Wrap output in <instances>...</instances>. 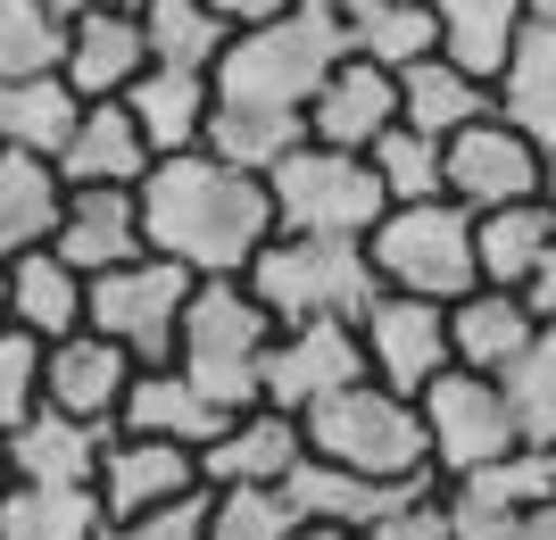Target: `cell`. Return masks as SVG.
Here are the masks:
<instances>
[{
  "instance_id": "obj_27",
  "label": "cell",
  "mask_w": 556,
  "mask_h": 540,
  "mask_svg": "<svg viewBox=\"0 0 556 540\" xmlns=\"http://www.w3.org/2000/svg\"><path fill=\"white\" fill-rule=\"evenodd\" d=\"M125 109H134V125L150 134V150H159V159H184V150H200V141H208V117H216V75L150 67L134 92H125Z\"/></svg>"
},
{
  "instance_id": "obj_9",
  "label": "cell",
  "mask_w": 556,
  "mask_h": 540,
  "mask_svg": "<svg viewBox=\"0 0 556 540\" xmlns=\"http://www.w3.org/2000/svg\"><path fill=\"white\" fill-rule=\"evenodd\" d=\"M416 407H424V441H432V474H441V482H465V474H482V466H498V457L523 449L515 407H507V382H498V375L448 366Z\"/></svg>"
},
{
  "instance_id": "obj_36",
  "label": "cell",
  "mask_w": 556,
  "mask_h": 540,
  "mask_svg": "<svg viewBox=\"0 0 556 540\" xmlns=\"http://www.w3.org/2000/svg\"><path fill=\"white\" fill-rule=\"evenodd\" d=\"M141 34H150L159 67H191V75H216L232 50V25L208 0H141Z\"/></svg>"
},
{
  "instance_id": "obj_31",
  "label": "cell",
  "mask_w": 556,
  "mask_h": 540,
  "mask_svg": "<svg viewBox=\"0 0 556 540\" xmlns=\"http://www.w3.org/2000/svg\"><path fill=\"white\" fill-rule=\"evenodd\" d=\"M75 117H84V100H75L67 75H17V84H0V150H34V159L59 166V150L75 141Z\"/></svg>"
},
{
  "instance_id": "obj_42",
  "label": "cell",
  "mask_w": 556,
  "mask_h": 540,
  "mask_svg": "<svg viewBox=\"0 0 556 540\" xmlns=\"http://www.w3.org/2000/svg\"><path fill=\"white\" fill-rule=\"evenodd\" d=\"M366 540H448V499H441V474H424L399 491V507L374 524Z\"/></svg>"
},
{
  "instance_id": "obj_5",
  "label": "cell",
  "mask_w": 556,
  "mask_h": 540,
  "mask_svg": "<svg viewBox=\"0 0 556 540\" xmlns=\"http://www.w3.org/2000/svg\"><path fill=\"white\" fill-rule=\"evenodd\" d=\"M307 457L349 466L366 482H416L432 474V441H424V407L399 400L391 382H349L325 407H307Z\"/></svg>"
},
{
  "instance_id": "obj_52",
  "label": "cell",
  "mask_w": 556,
  "mask_h": 540,
  "mask_svg": "<svg viewBox=\"0 0 556 540\" xmlns=\"http://www.w3.org/2000/svg\"><path fill=\"white\" fill-rule=\"evenodd\" d=\"M548 209H556V150H548Z\"/></svg>"
},
{
  "instance_id": "obj_43",
  "label": "cell",
  "mask_w": 556,
  "mask_h": 540,
  "mask_svg": "<svg viewBox=\"0 0 556 540\" xmlns=\"http://www.w3.org/2000/svg\"><path fill=\"white\" fill-rule=\"evenodd\" d=\"M109 540H208V491L166 507V516H141V524H109Z\"/></svg>"
},
{
  "instance_id": "obj_53",
  "label": "cell",
  "mask_w": 556,
  "mask_h": 540,
  "mask_svg": "<svg viewBox=\"0 0 556 540\" xmlns=\"http://www.w3.org/2000/svg\"><path fill=\"white\" fill-rule=\"evenodd\" d=\"M316 9H349V0H316Z\"/></svg>"
},
{
  "instance_id": "obj_8",
  "label": "cell",
  "mask_w": 556,
  "mask_h": 540,
  "mask_svg": "<svg viewBox=\"0 0 556 540\" xmlns=\"http://www.w3.org/2000/svg\"><path fill=\"white\" fill-rule=\"evenodd\" d=\"M191 291H200V275L150 250V259L116 266V275H92V332H109L134 366H175Z\"/></svg>"
},
{
  "instance_id": "obj_23",
  "label": "cell",
  "mask_w": 556,
  "mask_h": 540,
  "mask_svg": "<svg viewBox=\"0 0 556 540\" xmlns=\"http://www.w3.org/2000/svg\"><path fill=\"white\" fill-rule=\"evenodd\" d=\"M59 216H67V175L34 150H0V266L50 250Z\"/></svg>"
},
{
  "instance_id": "obj_4",
  "label": "cell",
  "mask_w": 556,
  "mask_h": 540,
  "mask_svg": "<svg viewBox=\"0 0 556 540\" xmlns=\"http://www.w3.org/2000/svg\"><path fill=\"white\" fill-rule=\"evenodd\" d=\"M275 316L257 307L250 282H200L184 316V341H175V366H184L216 407L250 416L266 407V350H275Z\"/></svg>"
},
{
  "instance_id": "obj_7",
  "label": "cell",
  "mask_w": 556,
  "mask_h": 540,
  "mask_svg": "<svg viewBox=\"0 0 556 540\" xmlns=\"http://www.w3.org/2000/svg\"><path fill=\"white\" fill-rule=\"evenodd\" d=\"M275 191V234H332V241H374V225L391 216V191L374 175L366 150H291L266 175Z\"/></svg>"
},
{
  "instance_id": "obj_48",
  "label": "cell",
  "mask_w": 556,
  "mask_h": 540,
  "mask_svg": "<svg viewBox=\"0 0 556 540\" xmlns=\"http://www.w3.org/2000/svg\"><path fill=\"white\" fill-rule=\"evenodd\" d=\"M300 540H366V532H341V524H300Z\"/></svg>"
},
{
  "instance_id": "obj_49",
  "label": "cell",
  "mask_w": 556,
  "mask_h": 540,
  "mask_svg": "<svg viewBox=\"0 0 556 540\" xmlns=\"http://www.w3.org/2000/svg\"><path fill=\"white\" fill-rule=\"evenodd\" d=\"M523 17H532V25H556V0H523Z\"/></svg>"
},
{
  "instance_id": "obj_32",
  "label": "cell",
  "mask_w": 556,
  "mask_h": 540,
  "mask_svg": "<svg viewBox=\"0 0 556 540\" xmlns=\"http://www.w3.org/2000/svg\"><path fill=\"white\" fill-rule=\"evenodd\" d=\"M200 150L266 184V175H275L291 150H307V117H291V109H250V100H216L208 141H200Z\"/></svg>"
},
{
  "instance_id": "obj_45",
  "label": "cell",
  "mask_w": 556,
  "mask_h": 540,
  "mask_svg": "<svg viewBox=\"0 0 556 540\" xmlns=\"http://www.w3.org/2000/svg\"><path fill=\"white\" fill-rule=\"evenodd\" d=\"M523 300H532V316L540 325H556V250L532 266V282H523Z\"/></svg>"
},
{
  "instance_id": "obj_44",
  "label": "cell",
  "mask_w": 556,
  "mask_h": 540,
  "mask_svg": "<svg viewBox=\"0 0 556 540\" xmlns=\"http://www.w3.org/2000/svg\"><path fill=\"white\" fill-rule=\"evenodd\" d=\"M216 17L232 25V34H257V25H275V17H291V9H307V0H208Z\"/></svg>"
},
{
  "instance_id": "obj_19",
  "label": "cell",
  "mask_w": 556,
  "mask_h": 540,
  "mask_svg": "<svg viewBox=\"0 0 556 540\" xmlns=\"http://www.w3.org/2000/svg\"><path fill=\"white\" fill-rule=\"evenodd\" d=\"M134 357L116 350L109 332H67L59 350H50L42 366V407H59V416H84V424H116V407H125V391H134Z\"/></svg>"
},
{
  "instance_id": "obj_11",
  "label": "cell",
  "mask_w": 556,
  "mask_h": 540,
  "mask_svg": "<svg viewBox=\"0 0 556 540\" xmlns=\"http://www.w3.org/2000/svg\"><path fill=\"white\" fill-rule=\"evenodd\" d=\"M357 341H366L374 382H391L399 400H424V391L457 366V350H448V307L416 300V291H382V300L366 307Z\"/></svg>"
},
{
  "instance_id": "obj_47",
  "label": "cell",
  "mask_w": 556,
  "mask_h": 540,
  "mask_svg": "<svg viewBox=\"0 0 556 540\" xmlns=\"http://www.w3.org/2000/svg\"><path fill=\"white\" fill-rule=\"evenodd\" d=\"M59 17H92V9H141V0H50Z\"/></svg>"
},
{
  "instance_id": "obj_34",
  "label": "cell",
  "mask_w": 556,
  "mask_h": 540,
  "mask_svg": "<svg viewBox=\"0 0 556 540\" xmlns=\"http://www.w3.org/2000/svg\"><path fill=\"white\" fill-rule=\"evenodd\" d=\"M473 250H482V282L523 291V282H532V266L556 250V209H548V200H523V209L473 216Z\"/></svg>"
},
{
  "instance_id": "obj_46",
  "label": "cell",
  "mask_w": 556,
  "mask_h": 540,
  "mask_svg": "<svg viewBox=\"0 0 556 540\" xmlns=\"http://www.w3.org/2000/svg\"><path fill=\"white\" fill-rule=\"evenodd\" d=\"M523 540H556V491H548V499H540L532 516H523Z\"/></svg>"
},
{
  "instance_id": "obj_39",
  "label": "cell",
  "mask_w": 556,
  "mask_h": 540,
  "mask_svg": "<svg viewBox=\"0 0 556 540\" xmlns=\"http://www.w3.org/2000/svg\"><path fill=\"white\" fill-rule=\"evenodd\" d=\"M498 382H507V407H515L523 449H548L556 457V325H540V341L515 357Z\"/></svg>"
},
{
  "instance_id": "obj_30",
  "label": "cell",
  "mask_w": 556,
  "mask_h": 540,
  "mask_svg": "<svg viewBox=\"0 0 556 540\" xmlns=\"http://www.w3.org/2000/svg\"><path fill=\"white\" fill-rule=\"evenodd\" d=\"M441 9V59H457L465 75H482L490 92H498V75H507L515 42H523V0H432Z\"/></svg>"
},
{
  "instance_id": "obj_3",
  "label": "cell",
  "mask_w": 556,
  "mask_h": 540,
  "mask_svg": "<svg viewBox=\"0 0 556 540\" xmlns=\"http://www.w3.org/2000/svg\"><path fill=\"white\" fill-rule=\"evenodd\" d=\"M332 67H349V25L341 9H291V17L232 34L225 67H216V100H250V109H291L307 117V100L332 84Z\"/></svg>"
},
{
  "instance_id": "obj_25",
  "label": "cell",
  "mask_w": 556,
  "mask_h": 540,
  "mask_svg": "<svg viewBox=\"0 0 556 540\" xmlns=\"http://www.w3.org/2000/svg\"><path fill=\"white\" fill-rule=\"evenodd\" d=\"M9 325L17 332H34L42 350H59L67 332H84L92 325V282L75 275L59 250H34V259H17L9 266Z\"/></svg>"
},
{
  "instance_id": "obj_40",
  "label": "cell",
  "mask_w": 556,
  "mask_h": 540,
  "mask_svg": "<svg viewBox=\"0 0 556 540\" xmlns=\"http://www.w3.org/2000/svg\"><path fill=\"white\" fill-rule=\"evenodd\" d=\"M208 540H300V507L266 482L208 491Z\"/></svg>"
},
{
  "instance_id": "obj_24",
  "label": "cell",
  "mask_w": 556,
  "mask_h": 540,
  "mask_svg": "<svg viewBox=\"0 0 556 540\" xmlns=\"http://www.w3.org/2000/svg\"><path fill=\"white\" fill-rule=\"evenodd\" d=\"M532 341H540V316H532L523 291L482 282V291H465V300L448 307V350H457V366H473V375H507Z\"/></svg>"
},
{
  "instance_id": "obj_51",
  "label": "cell",
  "mask_w": 556,
  "mask_h": 540,
  "mask_svg": "<svg viewBox=\"0 0 556 540\" xmlns=\"http://www.w3.org/2000/svg\"><path fill=\"white\" fill-rule=\"evenodd\" d=\"M9 482H17V474H9V441H0V491H9Z\"/></svg>"
},
{
  "instance_id": "obj_13",
  "label": "cell",
  "mask_w": 556,
  "mask_h": 540,
  "mask_svg": "<svg viewBox=\"0 0 556 540\" xmlns=\"http://www.w3.org/2000/svg\"><path fill=\"white\" fill-rule=\"evenodd\" d=\"M548 491H556V457L548 449H515V457L465 474V482H441L448 540H523V516H532Z\"/></svg>"
},
{
  "instance_id": "obj_17",
  "label": "cell",
  "mask_w": 556,
  "mask_h": 540,
  "mask_svg": "<svg viewBox=\"0 0 556 540\" xmlns=\"http://www.w3.org/2000/svg\"><path fill=\"white\" fill-rule=\"evenodd\" d=\"M109 449H116V424H84V416H59V407H34L9 432V474L17 482H59V491H100Z\"/></svg>"
},
{
  "instance_id": "obj_50",
  "label": "cell",
  "mask_w": 556,
  "mask_h": 540,
  "mask_svg": "<svg viewBox=\"0 0 556 540\" xmlns=\"http://www.w3.org/2000/svg\"><path fill=\"white\" fill-rule=\"evenodd\" d=\"M0 325H9V266H0Z\"/></svg>"
},
{
  "instance_id": "obj_6",
  "label": "cell",
  "mask_w": 556,
  "mask_h": 540,
  "mask_svg": "<svg viewBox=\"0 0 556 540\" xmlns=\"http://www.w3.org/2000/svg\"><path fill=\"white\" fill-rule=\"evenodd\" d=\"M374 275L382 291H416V300L457 307L465 291H482V250H473V209L457 200H416V209H391L374 225Z\"/></svg>"
},
{
  "instance_id": "obj_16",
  "label": "cell",
  "mask_w": 556,
  "mask_h": 540,
  "mask_svg": "<svg viewBox=\"0 0 556 540\" xmlns=\"http://www.w3.org/2000/svg\"><path fill=\"white\" fill-rule=\"evenodd\" d=\"M300 466H307V424H300V416H282V407H250V416H232L225 432L200 449L208 491H241V482H266V491H282Z\"/></svg>"
},
{
  "instance_id": "obj_15",
  "label": "cell",
  "mask_w": 556,
  "mask_h": 540,
  "mask_svg": "<svg viewBox=\"0 0 556 540\" xmlns=\"http://www.w3.org/2000/svg\"><path fill=\"white\" fill-rule=\"evenodd\" d=\"M59 175H67V191H141L159 175V150H150V134L134 125L125 100H84L75 141L59 150Z\"/></svg>"
},
{
  "instance_id": "obj_33",
  "label": "cell",
  "mask_w": 556,
  "mask_h": 540,
  "mask_svg": "<svg viewBox=\"0 0 556 540\" xmlns=\"http://www.w3.org/2000/svg\"><path fill=\"white\" fill-rule=\"evenodd\" d=\"M0 540H109V507H100V491L9 482L0 491Z\"/></svg>"
},
{
  "instance_id": "obj_10",
  "label": "cell",
  "mask_w": 556,
  "mask_h": 540,
  "mask_svg": "<svg viewBox=\"0 0 556 540\" xmlns=\"http://www.w3.org/2000/svg\"><path fill=\"white\" fill-rule=\"evenodd\" d=\"M448 200L473 216L490 209H523V200H548V150L532 134H515L507 117H482L448 141Z\"/></svg>"
},
{
  "instance_id": "obj_28",
  "label": "cell",
  "mask_w": 556,
  "mask_h": 540,
  "mask_svg": "<svg viewBox=\"0 0 556 540\" xmlns=\"http://www.w3.org/2000/svg\"><path fill=\"white\" fill-rule=\"evenodd\" d=\"M498 117V92H490L482 75H465L457 59H424V67L399 75V125H416L432 141H457L465 125Z\"/></svg>"
},
{
  "instance_id": "obj_38",
  "label": "cell",
  "mask_w": 556,
  "mask_h": 540,
  "mask_svg": "<svg viewBox=\"0 0 556 540\" xmlns=\"http://www.w3.org/2000/svg\"><path fill=\"white\" fill-rule=\"evenodd\" d=\"M67 67V17L50 0H0V84Z\"/></svg>"
},
{
  "instance_id": "obj_21",
  "label": "cell",
  "mask_w": 556,
  "mask_h": 540,
  "mask_svg": "<svg viewBox=\"0 0 556 540\" xmlns=\"http://www.w3.org/2000/svg\"><path fill=\"white\" fill-rule=\"evenodd\" d=\"M232 424V407H216L184 366H141L125 407H116V432H141V441H175V449H208Z\"/></svg>"
},
{
  "instance_id": "obj_18",
  "label": "cell",
  "mask_w": 556,
  "mask_h": 540,
  "mask_svg": "<svg viewBox=\"0 0 556 540\" xmlns=\"http://www.w3.org/2000/svg\"><path fill=\"white\" fill-rule=\"evenodd\" d=\"M159 67L150 59V34H141V9H92V17H67V84L75 100H125L141 75Z\"/></svg>"
},
{
  "instance_id": "obj_1",
  "label": "cell",
  "mask_w": 556,
  "mask_h": 540,
  "mask_svg": "<svg viewBox=\"0 0 556 540\" xmlns=\"http://www.w3.org/2000/svg\"><path fill=\"white\" fill-rule=\"evenodd\" d=\"M141 234L200 282H241L275 241V191L208 150H184V159H159V175L141 184Z\"/></svg>"
},
{
  "instance_id": "obj_22",
  "label": "cell",
  "mask_w": 556,
  "mask_h": 540,
  "mask_svg": "<svg viewBox=\"0 0 556 540\" xmlns=\"http://www.w3.org/2000/svg\"><path fill=\"white\" fill-rule=\"evenodd\" d=\"M391 125H399V75L366 67V59L332 67V84L307 100V141L316 150H374Z\"/></svg>"
},
{
  "instance_id": "obj_29",
  "label": "cell",
  "mask_w": 556,
  "mask_h": 540,
  "mask_svg": "<svg viewBox=\"0 0 556 540\" xmlns=\"http://www.w3.org/2000/svg\"><path fill=\"white\" fill-rule=\"evenodd\" d=\"M399 491H407V482H366V474L325 466V457H307V466L282 482V499L300 507V524H341V532H374V524L399 507Z\"/></svg>"
},
{
  "instance_id": "obj_41",
  "label": "cell",
  "mask_w": 556,
  "mask_h": 540,
  "mask_svg": "<svg viewBox=\"0 0 556 540\" xmlns=\"http://www.w3.org/2000/svg\"><path fill=\"white\" fill-rule=\"evenodd\" d=\"M42 366H50V350L34 341V332L0 325V441L42 407Z\"/></svg>"
},
{
  "instance_id": "obj_35",
  "label": "cell",
  "mask_w": 556,
  "mask_h": 540,
  "mask_svg": "<svg viewBox=\"0 0 556 540\" xmlns=\"http://www.w3.org/2000/svg\"><path fill=\"white\" fill-rule=\"evenodd\" d=\"M498 117L532 134L540 150H556V25H523V42L498 75Z\"/></svg>"
},
{
  "instance_id": "obj_14",
  "label": "cell",
  "mask_w": 556,
  "mask_h": 540,
  "mask_svg": "<svg viewBox=\"0 0 556 540\" xmlns=\"http://www.w3.org/2000/svg\"><path fill=\"white\" fill-rule=\"evenodd\" d=\"M208 491L200 474V449H175V441H141V432H116L109 466H100V507L109 524H141V516H166L184 499Z\"/></svg>"
},
{
  "instance_id": "obj_12",
  "label": "cell",
  "mask_w": 556,
  "mask_h": 540,
  "mask_svg": "<svg viewBox=\"0 0 556 540\" xmlns=\"http://www.w3.org/2000/svg\"><path fill=\"white\" fill-rule=\"evenodd\" d=\"M349 382H374L357 325H282L275 332V350H266V407L307 416V407H325Z\"/></svg>"
},
{
  "instance_id": "obj_20",
  "label": "cell",
  "mask_w": 556,
  "mask_h": 540,
  "mask_svg": "<svg viewBox=\"0 0 556 540\" xmlns=\"http://www.w3.org/2000/svg\"><path fill=\"white\" fill-rule=\"evenodd\" d=\"M75 275H116V266L150 259V234H141V191H67V216H59V241H50Z\"/></svg>"
},
{
  "instance_id": "obj_37",
  "label": "cell",
  "mask_w": 556,
  "mask_h": 540,
  "mask_svg": "<svg viewBox=\"0 0 556 540\" xmlns=\"http://www.w3.org/2000/svg\"><path fill=\"white\" fill-rule=\"evenodd\" d=\"M382 191H391V209H416V200H448V141L416 134V125H391V134L366 150Z\"/></svg>"
},
{
  "instance_id": "obj_2",
  "label": "cell",
  "mask_w": 556,
  "mask_h": 540,
  "mask_svg": "<svg viewBox=\"0 0 556 540\" xmlns=\"http://www.w3.org/2000/svg\"><path fill=\"white\" fill-rule=\"evenodd\" d=\"M241 282L257 291V307L275 325H366V307L382 300L374 250L332 234H275Z\"/></svg>"
},
{
  "instance_id": "obj_26",
  "label": "cell",
  "mask_w": 556,
  "mask_h": 540,
  "mask_svg": "<svg viewBox=\"0 0 556 540\" xmlns=\"http://www.w3.org/2000/svg\"><path fill=\"white\" fill-rule=\"evenodd\" d=\"M341 25H349V59H366L382 75L441 59V9L432 0H349Z\"/></svg>"
}]
</instances>
